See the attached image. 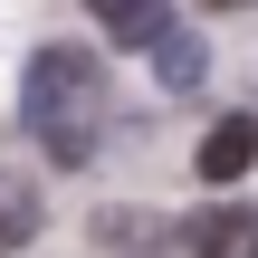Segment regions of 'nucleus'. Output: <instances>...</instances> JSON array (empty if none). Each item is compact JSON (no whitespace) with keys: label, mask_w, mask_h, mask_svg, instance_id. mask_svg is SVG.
Returning a JSON list of instances; mask_svg holds the SVG:
<instances>
[{"label":"nucleus","mask_w":258,"mask_h":258,"mask_svg":"<svg viewBox=\"0 0 258 258\" xmlns=\"http://www.w3.org/2000/svg\"><path fill=\"white\" fill-rule=\"evenodd\" d=\"M19 115L38 134L48 163H96V134H105V57L96 48H38L29 77H19Z\"/></svg>","instance_id":"1"},{"label":"nucleus","mask_w":258,"mask_h":258,"mask_svg":"<svg viewBox=\"0 0 258 258\" xmlns=\"http://www.w3.org/2000/svg\"><path fill=\"white\" fill-rule=\"evenodd\" d=\"M182 249L191 258H258V201H211L182 220Z\"/></svg>","instance_id":"2"},{"label":"nucleus","mask_w":258,"mask_h":258,"mask_svg":"<svg viewBox=\"0 0 258 258\" xmlns=\"http://www.w3.org/2000/svg\"><path fill=\"white\" fill-rule=\"evenodd\" d=\"M249 163H258V115H220V124L191 144V172H201L211 191H220V182H239Z\"/></svg>","instance_id":"3"},{"label":"nucleus","mask_w":258,"mask_h":258,"mask_svg":"<svg viewBox=\"0 0 258 258\" xmlns=\"http://www.w3.org/2000/svg\"><path fill=\"white\" fill-rule=\"evenodd\" d=\"M144 48H153V77H163L172 96H182V86H201V38H191V29H172V19H163Z\"/></svg>","instance_id":"4"},{"label":"nucleus","mask_w":258,"mask_h":258,"mask_svg":"<svg viewBox=\"0 0 258 258\" xmlns=\"http://www.w3.org/2000/svg\"><path fill=\"white\" fill-rule=\"evenodd\" d=\"M86 10H96V29H105L115 48H144V38H153V29L172 19L163 0H86Z\"/></svg>","instance_id":"5"},{"label":"nucleus","mask_w":258,"mask_h":258,"mask_svg":"<svg viewBox=\"0 0 258 258\" xmlns=\"http://www.w3.org/2000/svg\"><path fill=\"white\" fill-rule=\"evenodd\" d=\"M38 182L29 172H0V249H19V239H38Z\"/></svg>","instance_id":"6"},{"label":"nucleus","mask_w":258,"mask_h":258,"mask_svg":"<svg viewBox=\"0 0 258 258\" xmlns=\"http://www.w3.org/2000/svg\"><path fill=\"white\" fill-rule=\"evenodd\" d=\"M201 10H211V19H239V10H258V0H201Z\"/></svg>","instance_id":"7"},{"label":"nucleus","mask_w":258,"mask_h":258,"mask_svg":"<svg viewBox=\"0 0 258 258\" xmlns=\"http://www.w3.org/2000/svg\"><path fill=\"white\" fill-rule=\"evenodd\" d=\"M0 258H10V249H0Z\"/></svg>","instance_id":"8"}]
</instances>
